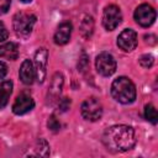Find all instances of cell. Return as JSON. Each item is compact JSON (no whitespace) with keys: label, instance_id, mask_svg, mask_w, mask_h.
Instances as JSON below:
<instances>
[{"label":"cell","instance_id":"5","mask_svg":"<svg viewBox=\"0 0 158 158\" xmlns=\"http://www.w3.org/2000/svg\"><path fill=\"white\" fill-rule=\"evenodd\" d=\"M116 60L112 54L109 52H101L96 56L95 59V68L99 74L102 77H110L116 72Z\"/></svg>","mask_w":158,"mask_h":158},{"label":"cell","instance_id":"3","mask_svg":"<svg viewBox=\"0 0 158 158\" xmlns=\"http://www.w3.org/2000/svg\"><path fill=\"white\" fill-rule=\"evenodd\" d=\"M37 17L33 14L27 12H17L14 16V30L20 36H28L32 32V28L36 23Z\"/></svg>","mask_w":158,"mask_h":158},{"label":"cell","instance_id":"13","mask_svg":"<svg viewBox=\"0 0 158 158\" xmlns=\"http://www.w3.org/2000/svg\"><path fill=\"white\" fill-rule=\"evenodd\" d=\"M19 75H20V79L23 84L26 85H31L33 83V80L36 79L35 77V68H33V64L30 59H25L20 67V70H19Z\"/></svg>","mask_w":158,"mask_h":158},{"label":"cell","instance_id":"11","mask_svg":"<svg viewBox=\"0 0 158 158\" xmlns=\"http://www.w3.org/2000/svg\"><path fill=\"white\" fill-rule=\"evenodd\" d=\"M35 107V101L31 95L26 93H21L16 99L12 105V112L16 115H23L30 112Z\"/></svg>","mask_w":158,"mask_h":158},{"label":"cell","instance_id":"20","mask_svg":"<svg viewBox=\"0 0 158 158\" xmlns=\"http://www.w3.org/2000/svg\"><path fill=\"white\" fill-rule=\"evenodd\" d=\"M47 126H48V128H49L52 132H58L59 128H60V123H59V121L56 118L54 115L49 116V118H48V121H47Z\"/></svg>","mask_w":158,"mask_h":158},{"label":"cell","instance_id":"23","mask_svg":"<svg viewBox=\"0 0 158 158\" xmlns=\"http://www.w3.org/2000/svg\"><path fill=\"white\" fill-rule=\"evenodd\" d=\"M11 0H0V15H4L9 11Z\"/></svg>","mask_w":158,"mask_h":158},{"label":"cell","instance_id":"9","mask_svg":"<svg viewBox=\"0 0 158 158\" xmlns=\"http://www.w3.org/2000/svg\"><path fill=\"white\" fill-rule=\"evenodd\" d=\"M63 84H64V78L60 73H56L52 77L48 91H47V102L53 105L54 102H58L59 96L62 94V89H63Z\"/></svg>","mask_w":158,"mask_h":158},{"label":"cell","instance_id":"22","mask_svg":"<svg viewBox=\"0 0 158 158\" xmlns=\"http://www.w3.org/2000/svg\"><path fill=\"white\" fill-rule=\"evenodd\" d=\"M70 107V99L69 98H63L58 100V109L60 112H65Z\"/></svg>","mask_w":158,"mask_h":158},{"label":"cell","instance_id":"16","mask_svg":"<svg viewBox=\"0 0 158 158\" xmlns=\"http://www.w3.org/2000/svg\"><path fill=\"white\" fill-rule=\"evenodd\" d=\"M14 84L11 80H5L0 83V109H4L10 99V95L12 93Z\"/></svg>","mask_w":158,"mask_h":158},{"label":"cell","instance_id":"14","mask_svg":"<svg viewBox=\"0 0 158 158\" xmlns=\"http://www.w3.org/2000/svg\"><path fill=\"white\" fill-rule=\"evenodd\" d=\"M19 57V46L15 42H6L0 46V58L15 60Z\"/></svg>","mask_w":158,"mask_h":158},{"label":"cell","instance_id":"15","mask_svg":"<svg viewBox=\"0 0 158 158\" xmlns=\"http://www.w3.org/2000/svg\"><path fill=\"white\" fill-rule=\"evenodd\" d=\"M26 156H32V157H48L49 156V144L46 139L40 138L37 139L35 148H32L31 151H28V153H26Z\"/></svg>","mask_w":158,"mask_h":158},{"label":"cell","instance_id":"19","mask_svg":"<svg viewBox=\"0 0 158 158\" xmlns=\"http://www.w3.org/2000/svg\"><path fill=\"white\" fill-rule=\"evenodd\" d=\"M153 63H154V58L151 54H143L139 58V64L143 68H151L153 65Z\"/></svg>","mask_w":158,"mask_h":158},{"label":"cell","instance_id":"17","mask_svg":"<svg viewBox=\"0 0 158 158\" xmlns=\"http://www.w3.org/2000/svg\"><path fill=\"white\" fill-rule=\"evenodd\" d=\"M79 31H80V35L84 37V38H90L93 32H94V20L91 16L89 15H85L83 17V20L80 21V25H79Z\"/></svg>","mask_w":158,"mask_h":158},{"label":"cell","instance_id":"26","mask_svg":"<svg viewBox=\"0 0 158 158\" xmlns=\"http://www.w3.org/2000/svg\"><path fill=\"white\" fill-rule=\"evenodd\" d=\"M21 2H25V4H27V2H31L32 0H20Z\"/></svg>","mask_w":158,"mask_h":158},{"label":"cell","instance_id":"7","mask_svg":"<svg viewBox=\"0 0 158 158\" xmlns=\"http://www.w3.org/2000/svg\"><path fill=\"white\" fill-rule=\"evenodd\" d=\"M47 62H48V51L44 47H41L35 53V77L38 83H43L47 73Z\"/></svg>","mask_w":158,"mask_h":158},{"label":"cell","instance_id":"12","mask_svg":"<svg viewBox=\"0 0 158 158\" xmlns=\"http://www.w3.org/2000/svg\"><path fill=\"white\" fill-rule=\"evenodd\" d=\"M72 30H73V26H72V23L69 21L62 22L58 26V28H57V31L54 33V37H53L54 43L56 44H59V46L67 44L69 42V40H70Z\"/></svg>","mask_w":158,"mask_h":158},{"label":"cell","instance_id":"10","mask_svg":"<svg viewBox=\"0 0 158 158\" xmlns=\"http://www.w3.org/2000/svg\"><path fill=\"white\" fill-rule=\"evenodd\" d=\"M117 46L125 52L133 51L137 46V33L132 28L123 30L117 37Z\"/></svg>","mask_w":158,"mask_h":158},{"label":"cell","instance_id":"25","mask_svg":"<svg viewBox=\"0 0 158 158\" xmlns=\"http://www.w3.org/2000/svg\"><path fill=\"white\" fill-rule=\"evenodd\" d=\"M7 73V65L0 60V79H2Z\"/></svg>","mask_w":158,"mask_h":158},{"label":"cell","instance_id":"18","mask_svg":"<svg viewBox=\"0 0 158 158\" xmlns=\"http://www.w3.org/2000/svg\"><path fill=\"white\" fill-rule=\"evenodd\" d=\"M144 117L147 121H149L153 125H156L158 122V114H157L156 107L152 104H148L144 106Z\"/></svg>","mask_w":158,"mask_h":158},{"label":"cell","instance_id":"2","mask_svg":"<svg viewBox=\"0 0 158 158\" xmlns=\"http://www.w3.org/2000/svg\"><path fill=\"white\" fill-rule=\"evenodd\" d=\"M111 95L121 104H131L136 99V86L127 77H118L111 84Z\"/></svg>","mask_w":158,"mask_h":158},{"label":"cell","instance_id":"1","mask_svg":"<svg viewBox=\"0 0 158 158\" xmlns=\"http://www.w3.org/2000/svg\"><path fill=\"white\" fill-rule=\"evenodd\" d=\"M105 147L111 152H126L133 148L136 143L135 131L127 125H115L105 130L102 135Z\"/></svg>","mask_w":158,"mask_h":158},{"label":"cell","instance_id":"4","mask_svg":"<svg viewBox=\"0 0 158 158\" xmlns=\"http://www.w3.org/2000/svg\"><path fill=\"white\" fill-rule=\"evenodd\" d=\"M80 112L86 121L95 122L100 120L102 116V105L96 98H88L86 100L83 101Z\"/></svg>","mask_w":158,"mask_h":158},{"label":"cell","instance_id":"24","mask_svg":"<svg viewBox=\"0 0 158 158\" xmlns=\"http://www.w3.org/2000/svg\"><path fill=\"white\" fill-rule=\"evenodd\" d=\"M7 37H9L7 28H6V26L4 25V22L0 21V42H4L5 40H7Z\"/></svg>","mask_w":158,"mask_h":158},{"label":"cell","instance_id":"21","mask_svg":"<svg viewBox=\"0 0 158 158\" xmlns=\"http://www.w3.org/2000/svg\"><path fill=\"white\" fill-rule=\"evenodd\" d=\"M88 65H89V58H88L86 53L83 52L81 56H80V58H79V62H78V69L80 72H84V70H86Z\"/></svg>","mask_w":158,"mask_h":158},{"label":"cell","instance_id":"6","mask_svg":"<svg viewBox=\"0 0 158 158\" xmlns=\"http://www.w3.org/2000/svg\"><path fill=\"white\" fill-rule=\"evenodd\" d=\"M122 21V14L118 6L116 5H109L104 9L102 14V25L107 31L115 30Z\"/></svg>","mask_w":158,"mask_h":158},{"label":"cell","instance_id":"8","mask_svg":"<svg viewBox=\"0 0 158 158\" xmlns=\"http://www.w3.org/2000/svg\"><path fill=\"white\" fill-rule=\"evenodd\" d=\"M133 17L139 26L149 27L156 21V10L148 4H142L135 10Z\"/></svg>","mask_w":158,"mask_h":158}]
</instances>
